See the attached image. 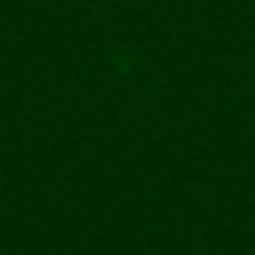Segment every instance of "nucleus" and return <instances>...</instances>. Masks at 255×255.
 Wrapping results in <instances>:
<instances>
[]
</instances>
